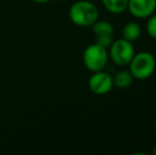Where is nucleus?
<instances>
[{"label": "nucleus", "mask_w": 156, "mask_h": 155, "mask_svg": "<svg viewBox=\"0 0 156 155\" xmlns=\"http://www.w3.org/2000/svg\"><path fill=\"white\" fill-rule=\"evenodd\" d=\"M114 41L113 35H97L96 36V43L99 44L102 47L108 49L109 46L112 45V43Z\"/></svg>", "instance_id": "f8f14e48"}, {"label": "nucleus", "mask_w": 156, "mask_h": 155, "mask_svg": "<svg viewBox=\"0 0 156 155\" xmlns=\"http://www.w3.org/2000/svg\"><path fill=\"white\" fill-rule=\"evenodd\" d=\"M152 154L153 155H156V145L153 147V149H152Z\"/></svg>", "instance_id": "4468645a"}, {"label": "nucleus", "mask_w": 156, "mask_h": 155, "mask_svg": "<svg viewBox=\"0 0 156 155\" xmlns=\"http://www.w3.org/2000/svg\"><path fill=\"white\" fill-rule=\"evenodd\" d=\"M108 50L94 43L87 46L83 52V63L91 72L103 70L108 62Z\"/></svg>", "instance_id": "7ed1b4c3"}, {"label": "nucleus", "mask_w": 156, "mask_h": 155, "mask_svg": "<svg viewBox=\"0 0 156 155\" xmlns=\"http://www.w3.org/2000/svg\"><path fill=\"white\" fill-rule=\"evenodd\" d=\"M156 68V60L151 52L140 51L135 53L129 64V70L136 80H147L153 76Z\"/></svg>", "instance_id": "f03ea898"}, {"label": "nucleus", "mask_w": 156, "mask_h": 155, "mask_svg": "<svg viewBox=\"0 0 156 155\" xmlns=\"http://www.w3.org/2000/svg\"><path fill=\"white\" fill-rule=\"evenodd\" d=\"M58 1H64V0H58Z\"/></svg>", "instance_id": "f3484780"}, {"label": "nucleus", "mask_w": 156, "mask_h": 155, "mask_svg": "<svg viewBox=\"0 0 156 155\" xmlns=\"http://www.w3.org/2000/svg\"><path fill=\"white\" fill-rule=\"evenodd\" d=\"M127 11L135 18H149L156 11V0H129Z\"/></svg>", "instance_id": "423d86ee"}, {"label": "nucleus", "mask_w": 156, "mask_h": 155, "mask_svg": "<svg viewBox=\"0 0 156 155\" xmlns=\"http://www.w3.org/2000/svg\"><path fill=\"white\" fill-rule=\"evenodd\" d=\"M147 32L150 37L156 39V13L152 14L147 21Z\"/></svg>", "instance_id": "9b49d317"}, {"label": "nucleus", "mask_w": 156, "mask_h": 155, "mask_svg": "<svg viewBox=\"0 0 156 155\" xmlns=\"http://www.w3.org/2000/svg\"><path fill=\"white\" fill-rule=\"evenodd\" d=\"M141 36V27L136 21H129L122 28V38L134 43Z\"/></svg>", "instance_id": "0eeeda50"}, {"label": "nucleus", "mask_w": 156, "mask_h": 155, "mask_svg": "<svg viewBox=\"0 0 156 155\" xmlns=\"http://www.w3.org/2000/svg\"><path fill=\"white\" fill-rule=\"evenodd\" d=\"M155 110H156V102H155Z\"/></svg>", "instance_id": "dca6fc26"}, {"label": "nucleus", "mask_w": 156, "mask_h": 155, "mask_svg": "<svg viewBox=\"0 0 156 155\" xmlns=\"http://www.w3.org/2000/svg\"><path fill=\"white\" fill-rule=\"evenodd\" d=\"M33 1L37 2V3H46V2L50 1V0H33Z\"/></svg>", "instance_id": "ddd939ff"}, {"label": "nucleus", "mask_w": 156, "mask_h": 155, "mask_svg": "<svg viewBox=\"0 0 156 155\" xmlns=\"http://www.w3.org/2000/svg\"><path fill=\"white\" fill-rule=\"evenodd\" d=\"M69 18L76 26L91 27L99 19V10L93 2L80 0L70 6Z\"/></svg>", "instance_id": "f257e3e1"}, {"label": "nucleus", "mask_w": 156, "mask_h": 155, "mask_svg": "<svg viewBox=\"0 0 156 155\" xmlns=\"http://www.w3.org/2000/svg\"><path fill=\"white\" fill-rule=\"evenodd\" d=\"M104 8L112 14H121L127 10L129 0H101Z\"/></svg>", "instance_id": "1a4fd4ad"}, {"label": "nucleus", "mask_w": 156, "mask_h": 155, "mask_svg": "<svg viewBox=\"0 0 156 155\" xmlns=\"http://www.w3.org/2000/svg\"><path fill=\"white\" fill-rule=\"evenodd\" d=\"M108 56L114 64L119 67L129 66V62L135 54L133 43L124 38L116 39L108 48Z\"/></svg>", "instance_id": "20e7f679"}, {"label": "nucleus", "mask_w": 156, "mask_h": 155, "mask_svg": "<svg viewBox=\"0 0 156 155\" xmlns=\"http://www.w3.org/2000/svg\"><path fill=\"white\" fill-rule=\"evenodd\" d=\"M93 31L94 35H113L114 27L109 21L97 20L93 26Z\"/></svg>", "instance_id": "9d476101"}, {"label": "nucleus", "mask_w": 156, "mask_h": 155, "mask_svg": "<svg viewBox=\"0 0 156 155\" xmlns=\"http://www.w3.org/2000/svg\"><path fill=\"white\" fill-rule=\"evenodd\" d=\"M114 86H116L118 89H127L133 84L134 77L129 70H120L114 76Z\"/></svg>", "instance_id": "6e6552de"}, {"label": "nucleus", "mask_w": 156, "mask_h": 155, "mask_svg": "<svg viewBox=\"0 0 156 155\" xmlns=\"http://www.w3.org/2000/svg\"><path fill=\"white\" fill-rule=\"evenodd\" d=\"M88 86L89 89L96 95H106L114 87L113 77L103 70L96 71L93 72L89 78Z\"/></svg>", "instance_id": "39448f33"}, {"label": "nucleus", "mask_w": 156, "mask_h": 155, "mask_svg": "<svg viewBox=\"0 0 156 155\" xmlns=\"http://www.w3.org/2000/svg\"><path fill=\"white\" fill-rule=\"evenodd\" d=\"M154 131H155V134H156V121H155V124H154Z\"/></svg>", "instance_id": "2eb2a0df"}]
</instances>
